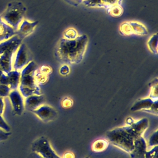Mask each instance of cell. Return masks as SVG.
Segmentation results:
<instances>
[{"label":"cell","instance_id":"6da1fadb","mask_svg":"<svg viewBox=\"0 0 158 158\" xmlns=\"http://www.w3.org/2000/svg\"><path fill=\"white\" fill-rule=\"evenodd\" d=\"M149 127V120L143 118L134 121L131 125L117 127L106 133L107 140L112 145L130 154L133 149L134 141L144 134Z\"/></svg>","mask_w":158,"mask_h":158},{"label":"cell","instance_id":"7a4b0ae2","mask_svg":"<svg viewBox=\"0 0 158 158\" xmlns=\"http://www.w3.org/2000/svg\"><path fill=\"white\" fill-rule=\"evenodd\" d=\"M88 43L86 35L78 36L74 40L61 38L56 48L57 60L64 64H77L81 62Z\"/></svg>","mask_w":158,"mask_h":158},{"label":"cell","instance_id":"3957f363","mask_svg":"<svg viewBox=\"0 0 158 158\" xmlns=\"http://www.w3.org/2000/svg\"><path fill=\"white\" fill-rule=\"evenodd\" d=\"M37 68L36 63L31 60L20 72L19 90L23 98L41 94V88L35 78V72Z\"/></svg>","mask_w":158,"mask_h":158},{"label":"cell","instance_id":"277c9868","mask_svg":"<svg viewBox=\"0 0 158 158\" xmlns=\"http://www.w3.org/2000/svg\"><path fill=\"white\" fill-rule=\"evenodd\" d=\"M26 10L27 8L22 2L14 1L7 4L0 17L16 31L24 19Z\"/></svg>","mask_w":158,"mask_h":158},{"label":"cell","instance_id":"5b68a950","mask_svg":"<svg viewBox=\"0 0 158 158\" xmlns=\"http://www.w3.org/2000/svg\"><path fill=\"white\" fill-rule=\"evenodd\" d=\"M31 151L44 158H62L52 149L49 141L44 136L40 137L31 144Z\"/></svg>","mask_w":158,"mask_h":158},{"label":"cell","instance_id":"8992f818","mask_svg":"<svg viewBox=\"0 0 158 158\" xmlns=\"http://www.w3.org/2000/svg\"><path fill=\"white\" fill-rule=\"evenodd\" d=\"M130 110L133 112L141 110L157 115V100L149 97L140 99L135 102Z\"/></svg>","mask_w":158,"mask_h":158},{"label":"cell","instance_id":"52a82bcc","mask_svg":"<svg viewBox=\"0 0 158 158\" xmlns=\"http://www.w3.org/2000/svg\"><path fill=\"white\" fill-rule=\"evenodd\" d=\"M31 61L30 59V55L28 48L25 43H21L16 51L12 64V69L15 70H22L29 62Z\"/></svg>","mask_w":158,"mask_h":158},{"label":"cell","instance_id":"ba28073f","mask_svg":"<svg viewBox=\"0 0 158 158\" xmlns=\"http://www.w3.org/2000/svg\"><path fill=\"white\" fill-rule=\"evenodd\" d=\"M20 78V71L12 70L9 73H2L0 76V85H5L11 90L19 88Z\"/></svg>","mask_w":158,"mask_h":158},{"label":"cell","instance_id":"9c48e42d","mask_svg":"<svg viewBox=\"0 0 158 158\" xmlns=\"http://www.w3.org/2000/svg\"><path fill=\"white\" fill-rule=\"evenodd\" d=\"M32 112L44 123L54 120L57 116V110L52 107L46 104H43L38 109L33 110Z\"/></svg>","mask_w":158,"mask_h":158},{"label":"cell","instance_id":"30bf717a","mask_svg":"<svg viewBox=\"0 0 158 158\" xmlns=\"http://www.w3.org/2000/svg\"><path fill=\"white\" fill-rule=\"evenodd\" d=\"M8 97L11 102L13 113L15 115H21L24 110V99L19 90H11Z\"/></svg>","mask_w":158,"mask_h":158},{"label":"cell","instance_id":"8fae6325","mask_svg":"<svg viewBox=\"0 0 158 158\" xmlns=\"http://www.w3.org/2000/svg\"><path fill=\"white\" fill-rule=\"evenodd\" d=\"M17 51H9L0 54V75L6 74L13 70V60Z\"/></svg>","mask_w":158,"mask_h":158},{"label":"cell","instance_id":"7c38bea8","mask_svg":"<svg viewBox=\"0 0 158 158\" xmlns=\"http://www.w3.org/2000/svg\"><path fill=\"white\" fill-rule=\"evenodd\" d=\"M38 23V21L31 22L27 19H23L16 30V35L21 40H23L33 32Z\"/></svg>","mask_w":158,"mask_h":158},{"label":"cell","instance_id":"4fadbf2b","mask_svg":"<svg viewBox=\"0 0 158 158\" xmlns=\"http://www.w3.org/2000/svg\"><path fill=\"white\" fill-rule=\"evenodd\" d=\"M148 146L145 139L140 136L134 141L133 149L130 154L131 158H144Z\"/></svg>","mask_w":158,"mask_h":158},{"label":"cell","instance_id":"5bb4252c","mask_svg":"<svg viewBox=\"0 0 158 158\" xmlns=\"http://www.w3.org/2000/svg\"><path fill=\"white\" fill-rule=\"evenodd\" d=\"M25 98L24 100L25 108L27 110L31 112L38 109L39 107L44 104L45 102L44 96L42 94H33Z\"/></svg>","mask_w":158,"mask_h":158},{"label":"cell","instance_id":"9a60e30c","mask_svg":"<svg viewBox=\"0 0 158 158\" xmlns=\"http://www.w3.org/2000/svg\"><path fill=\"white\" fill-rule=\"evenodd\" d=\"M22 42V40L15 35L12 38L0 43V54L9 51H17Z\"/></svg>","mask_w":158,"mask_h":158},{"label":"cell","instance_id":"2e32d148","mask_svg":"<svg viewBox=\"0 0 158 158\" xmlns=\"http://www.w3.org/2000/svg\"><path fill=\"white\" fill-rule=\"evenodd\" d=\"M16 35V31L0 17V43Z\"/></svg>","mask_w":158,"mask_h":158},{"label":"cell","instance_id":"e0dca14e","mask_svg":"<svg viewBox=\"0 0 158 158\" xmlns=\"http://www.w3.org/2000/svg\"><path fill=\"white\" fill-rule=\"evenodd\" d=\"M133 34L137 35H146L148 34L147 28L141 23L135 21L129 22Z\"/></svg>","mask_w":158,"mask_h":158},{"label":"cell","instance_id":"ac0fdd59","mask_svg":"<svg viewBox=\"0 0 158 158\" xmlns=\"http://www.w3.org/2000/svg\"><path fill=\"white\" fill-rule=\"evenodd\" d=\"M148 47L149 49L154 54H157L158 53V49H157V44H158V36L157 33H156L152 35L148 43Z\"/></svg>","mask_w":158,"mask_h":158},{"label":"cell","instance_id":"d6986e66","mask_svg":"<svg viewBox=\"0 0 158 158\" xmlns=\"http://www.w3.org/2000/svg\"><path fill=\"white\" fill-rule=\"evenodd\" d=\"M109 142L107 140L99 139L94 141L92 145V149L93 151L95 152H101L105 150Z\"/></svg>","mask_w":158,"mask_h":158},{"label":"cell","instance_id":"ffe728a7","mask_svg":"<svg viewBox=\"0 0 158 158\" xmlns=\"http://www.w3.org/2000/svg\"><path fill=\"white\" fill-rule=\"evenodd\" d=\"M106 12L111 16L117 17L122 15L123 10L121 5H114L106 9Z\"/></svg>","mask_w":158,"mask_h":158},{"label":"cell","instance_id":"44dd1931","mask_svg":"<svg viewBox=\"0 0 158 158\" xmlns=\"http://www.w3.org/2000/svg\"><path fill=\"white\" fill-rule=\"evenodd\" d=\"M78 31L73 28H69L63 33L64 38L66 40H74L78 36Z\"/></svg>","mask_w":158,"mask_h":158},{"label":"cell","instance_id":"7402d4cb","mask_svg":"<svg viewBox=\"0 0 158 158\" xmlns=\"http://www.w3.org/2000/svg\"><path fill=\"white\" fill-rule=\"evenodd\" d=\"M35 78L38 85L45 83L48 78V75L45 74L40 71V69H36L35 72Z\"/></svg>","mask_w":158,"mask_h":158},{"label":"cell","instance_id":"603a6c76","mask_svg":"<svg viewBox=\"0 0 158 158\" xmlns=\"http://www.w3.org/2000/svg\"><path fill=\"white\" fill-rule=\"evenodd\" d=\"M157 78H155L149 85V86L151 88L149 97L155 100H157Z\"/></svg>","mask_w":158,"mask_h":158},{"label":"cell","instance_id":"cb8c5ba5","mask_svg":"<svg viewBox=\"0 0 158 158\" xmlns=\"http://www.w3.org/2000/svg\"><path fill=\"white\" fill-rule=\"evenodd\" d=\"M120 33L122 35H133L132 30L129 22H125L120 25Z\"/></svg>","mask_w":158,"mask_h":158},{"label":"cell","instance_id":"d4e9b609","mask_svg":"<svg viewBox=\"0 0 158 158\" xmlns=\"http://www.w3.org/2000/svg\"><path fill=\"white\" fill-rule=\"evenodd\" d=\"M82 3L88 7H102L104 6L101 0H85Z\"/></svg>","mask_w":158,"mask_h":158},{"label":"cell","instance_id":"484cf974","mask_svg":"<svg viewBox=\"0 0 158 158\" xmlns=\"http://www.w3.org/2000/svg\"><path fill=\"white\" fill-rule=\"evenodd\" d=\"M157 129H156L152 133L151 136H149L148 144H147L148 148H152L155 146H157L158 143V135H157Z\"/></svg>","mask_w":158,"mask_h":158},{"label":"cell","instance_id":"4316f807","mask_svg":"<svg viewBox=\"0 0 158 158\" xmlns=\"http://www.w3.org/2000/svg\"><path fill=\"white\" fill-rule=\"evenodd\" d=\"M101 2L104 6V8L106 9L114 5H121L122 0H101Z\"/></svg>","mask_w":158,"mask_h":158},{"label":"cell","instance_id":"83f0119b","mask_svg":"<svg viewBox=\"0 0 158 158\" xmlns=\"http://www.w3.org/2000/svg\"><path fill=\"white\" fill-rule=\"evenodd\" d=\"M144 158H157V146L151 148L149 150H147Z\"/></svg>","mask_w":158,"mask_h":158},{"label":"cell","instance_id":"f1b7e54d","mask_svg":"<svg viewBox=\"0 0 158 158\" xmlns=\"http://www.w3.org/2000/svg\"><path fill=\"white\" fill-rule=\"evenodd\" d=\"M10 88L5 85H0V98L7 97L10 92Z\"/></svg>","mask_w":158,"mask_h":158},{"label":"cell","instance_id":"f546056e","mask_svg":"<svg viewBox=\"0 0 158 158\" xmlns=\"http://www.w3.org/2000/svg\"><path fill=\"white\" fill-rule=\"evenodd\" d=\"M0 129L7 132H10V127L6 122L1 114H0Z\"/></svg>","mask_w":158,"mask_h":158},{"label":"cell","instance_id":"4dcf8cb0","mask_svg":"<svg viewBox=\"0 0 158 158\" xmlns=\"http://www.w3.org/2000/svg\"><path fill=\"white\" fill-rule=\"evenodd\" d=\"M11 135V132H7L0 129V141H5Z\"/></svg>","mask_w":158,"mask_h":158},{"label":"cell","instance_id":"1f68e13d","mask_svg":"<svg viewBox=\"0 0 158 158\" xmlns=\"http://www.w3.org/2000/svg\"><path fill=\"white\" fill-rule=\"evenodd\" d=\"M60 73L62 75H67L70 72V68L67 64H64L61 66L59 70Z\"/></svg>","mask_w":158,"mask_h":158},{"label":"cell","instance_id":"d6a6232c","mask_svg":"<svg viewBox=\"0 0 158 158\" xmlns=\"http://www.w3.org/2000/svg\"><path fill=\"white\" fill-rule=\"evenodd\" d=\"M64 1L67 3H69V4L73 6H77L81 3H82V2L83 1V0H64Z\"/></svg>","mask_w":158,"mask_h":158},{"label":"cell","instance_id":"836d02e7","mask_svg":"<svg viewBox=\"0 0 158 158\" xmlns=\"http://www.w3.org/2000/svg\"><path fill=\"white\" fill-rule=\"evenodd\" d=\"M72 105V101L70 98H65L62 101V106L64 107H69Z\"/></svg>","mask_w":158,"mask_h":158},{"label":"cell","instance_id":"e575fe53","mask_svg":"<svg viewBox=\"0 0 158 158\" xmlns=\"http://www.w3.org/2000/svg\"><path fill=\"white\" fill-rule=\"evenodd\" d=\"M40 71L45 74L49 75L51 72V69L47 65H43L40 68Z\"/></svg>","mask_w":158,"mask_h":158},{"label":"cell","instance_id":"d590c367","mask_svg":"<svg viewBox=\"0 0 158 158\" xmlns=\"http://www.w3.org/2000/svg\"><path fill=\"white\" fill-rule=\"evenodd\" d=\"M27 158H44L43 157H42L40 154H39L38 153L36 152H33L32 151L29 156H28Z\"/></svg>","mask_w":158,"mask_h":158},{"label":"cell","instance_id":"8d00e7d4","mask_svg":"<svg viewBox=\"0 0 158 158\" xmlns=\"http://www.w3.org/2000/svg\"><path fill=\"white\" fill-rule=\"evenodd\" d=\"M4 101L3 98H0V114H2L4 110Z\"/></svg>","mask_w":158,"mask_h":158},{"label":"cell","instance_id":"74e56055","mask_svg":"<svg viewBox=\"0 0 158 158\" xmlns=\"http://www.w3.org/2000/svg\"><path fill=\"white\" fill-rule=\"evenodd\" d=\"M74 157H75V156H74V155L72 154V152H69L65 153V154L64 155V157H63V158H74Z\"/></svg>","mask_w":158,"mask_h":158},{"label":"cell","instance_id":"f35d334b","mask_svg":"<svg viewBox=\"0 0 158 158\" xmlns=\"http://www.w3.org/2000/svg\"><path fill=\"white\" fill-rule=\"evenodd\" d=\"M126 122H127V125H131V123H133L134 122V120H133L132 118H131V117H128L127 118Z\"/></svg>","mask_w":158,"mask_h":158},{"label":"cell","instance_id":"ab89813d","mask_svg":"<svg viewBox=\"0 0 158 158\" xmlns=\"http://www.w3.org/2000/svg\"><path fill=\"white\" fill-rule=\"evenodd\" d=\"M86 158H89V157H86Z\"/></svg>","mask_w":158,"mask_h":158},{"label":"cell","instance_id":"60d3db41","mask_svg":"<svg viewBox=\"0 0 158 158\" xmlns=\"http://www.w3.org/2000/svg\"><path fill=\"white\" fill-rule=\"evenodd\" d=\"M83 1H85V0H83Z\"/></svg>","mask_w":158,"mask_h":158},{"label":"cell","instance_id":"b9f144b4","mask_svg":"<svg viewBox=\"0 0 158 158\" xmlns=\"http://www.w3.org/2000/svg\"><path fill=\"white\" fill-rule=\"evenodd\" d=\"M0 76H1V75H0Z\"/></svg>","mask_w":158,"mask_h":158}]
</instances>
